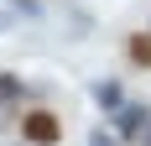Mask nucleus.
<instances>
[{"label":"nucleus","instance_id":"f257e3e1","mask_svg":"<svg viewBox=\"0 0 151 146\" xmlns=\"http://www.w3.org/2000/svg\"><path fill=\"white\" fill-rule=\"evenodd\" d=\"M21 141L26 146H58L63 141V120L52 110H26L21 115Z\"/></svg>","mask_w":151,"mask_h":146},{"label":"nucleus","instance_id":"f03ea898","mask_svg":"<svg viewBox=\"0 0 151 146\" xmlns=\"http://www.w3.org/2000/svg\"><path fill=\"white\" fill-rule=\"evenodd\" d=\"M109 120H115V141H141V131L151 125V110L146 104H120Z\"/></svg>","mask_w":151,"mask_h":146},{"label":"nucleus","instance_id":"7ed1b4c3","mask_svg":"<svg viewBox=\"0 0 151 146\" xmlns=\"http://www.w3.org/2000/svg\"><path fill=\"white\" fill-rule=\"evenodd\" d=\"M94 104H99V110H104V115H115V110H120L125 104V89H120V78H94Z\"/></svg>","mask_w":151,"mask_h":146},{"label":"nucleus","instance_id":"20e7f679","mask_svg":"<svg viewBox=\"0 0 151 146\" xmlns=\"http://www.w3.org/2000/svg\"><path fill=\"white\" fill-rule=\"evenodd\" d=\"M130 63L151 68V31H136V37H130Z\"/></svg>","mask_w":151,"mask_h":146},{"label":"nucleus","instance_id":"39448f33","mask_svg":"<svg viewBox=\"0 0 151 146\" xmlns=\"http://www.w3.org/2000/svg\"><path fill=\"white\" fill-rule=\"evenodd\" d=\"M21 94H26V89H21V78H16V73H0V104H16Z\"/></svg>","mask_w":151,"mask_h":146},{"label":"nucleus","instance_id":"423d86ee","mask_svg":"<svg viewBox=\"0 0 151 146\" xmlns=\"http://www.w3.org/2000/svg\"><path fill=\"white\" fill-rule=\"evenodd\" d=\"M89 146H120V141H115V131H104V125H94V131H89Z\"/></svg>","mask_w":151,"mask_h":146},{"label":"nucleus","instance_id":"0eeeda50","mask_svg":"<svg viewBox=\"0 0 151 146\" xmlns=\"http://www.w3.org/2000/svg\"><path fill=\"white\" fill-rule=\"evenodd\" d=\"M141 146H151V125H146V131H141Z\"/></svg>","mask_w":151,"mask_h":146},{"label":"nucleus","instance_id":"6e6552de","mask_svg":"<svg viewBox=\"0 0 151 146\" xmlns=\"http://www.w3.org/2000/svg\"><path fill=\"white\" fill-rule=\"evenodd\" d=\"M11 5H21V0H11Z\"/></svg>","mask_w":151,"mask_h":146}]
</instances>
